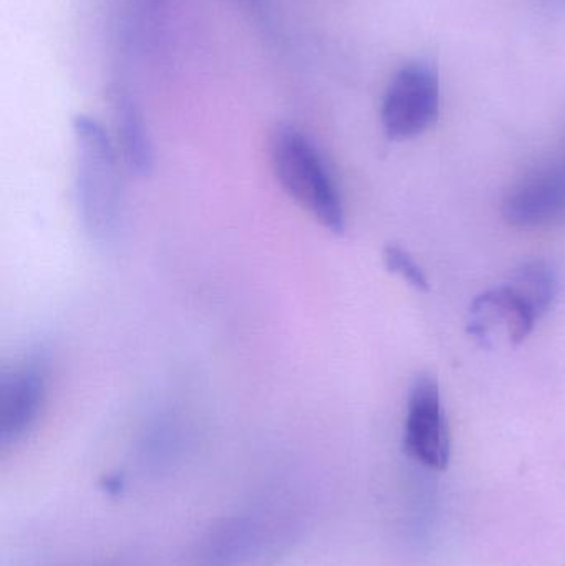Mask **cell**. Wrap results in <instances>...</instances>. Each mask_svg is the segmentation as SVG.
<instances>
[{
  "mask_svg": "<svg viewBox=\"0 0 565 566\" xmlns=\"http://www.w3.org/2000/svg\"><path fill=\"white\" fill-rule=\"evenodd\" d=\"M76 202L86 232L95 241H109L122 221V185L112 138L96 119H73Z\"/></svg>",
  "mask_w": 565,
  "mask_h": 566,
  "instance_id": "1",
  "label": "cell"
},
{
  "mask_svg": "<svg viewBox=\"0 0 565 566\" xmlns=\"http://www.w3.org/2000/svg\"><path fill=\"white\" fill-rule=\"evenodd\" d=\"M271 163L285 195L332 234H344L345 209L337 182L317 146L294 126L271 139Z\"/></svg>",
  "mask_w": 565,
  "mask_h": 566,
  "instance_id": "2",
  "label": "cell"
},
{
  "mask_svg": "<svg viewBox=\"0 0 565 566\" xmlns=\"http://www.w3.org/2000/svg\"><path fill=\"white\" fill-rule=\"evenodd\" d=\"M440 78L428 63L401 66L381 102V126L395 142L417 138L435 125L440 116Z\"/></svg>",
  "mask_w": 565,
  "mask_h": 566,
  "instance_id": "3",
  "label": "cell"
},
{
  "mask_svg": "<svg viewBox=\"0 0 565 566\" xmlns=\"http://www.w3.org/2000/svg\"><path fill=\"white\" fill-rule=\"evenodd\" d=\"M404 449L423 468L444 471L450 462L451 442L440 386L430 375L415 379L408 392Z\"/></svg>",
  "mask_w": 565,
  "mask_h": 566,
  "instance_id": "4",
  "label": "cell"
},
{
  "mask_svg": "<svg viewBox=\"0 0 565 566\" xmlns=\"http://www.w3.org/2000/svg\"><path fill=\"white\" fill-rule=\"evenodd\" d=\"M504 221L517 229L546 228L565 218V161L531 172L503 199Z\"/></svg>",
  "mask_w": 565,
  "mask_h": 566,
  "instance_id": "5",
  "label": "cell"
},
{
  "mask_svg": "<svg viewBox=\"0 0 565 566\" xmlns=\"http://www.w3.org/2000/svg\"><path fill=\"white\" fill-rule=\"evenodd\" d=\"M274 544V525L258 515H234L211 528L196 552V566H251Z\"/></svg>",
  "mask_w": 565,
  "mask_h": 566,
  "instance_id": "6",
  "label": "cell"
},
{
  "mask_svg": "<svg viewBox=\"0 0 565 566\" xmlns=\"http://www.w3.org/2000/svg\"><path fill=\"white\" fill-rule=\"evenodd\" d=\"M540 318L536 310L508 282L486 290L473 300L468 333L481 345L491 348L494 328L501 326L506 332L508 343L517 346L533 333Z\"/></svg>",
  "mask_w": 565,
  "mask_h": 566,
  "instance_id": "7",
  "label": "cell"
},
{
  "mask_svg": "<svg viewBox=\"0 0 565 566\" xmlns=\"http://www.w3.org/2000/svg\"><path fill=\"white\" fill-rule=\"evenodd\" d=\"M45 396L42 373L32 365L3 371L0 378V441H22L39 419Z\"/></svg>",
  "mask_w": 565,
  "mask_h": 566,
  "instance_id": "8",
  "label": "cell"
},
{
  "mask_svg": "<svg viewBox=\"0 0 565 566\" xmlns=\"http://www.w3.org/2000/svg\"><path fill=\"white\" fill-rule=\"evenodd\" d=\"M109 102L115 119L116 138L126 165L136 175H148L153 166L151 143L135 98L125 86L116 83L109 90Z\"/></svg>",
  "mask_w": 565,
  "mask_h": 566,
  "instance_id": "9",
  "label": "cell"
},
{
  "mask_svg": "<svg viewBox=\"0 0 565 566\" xmlns=\"http://www.w3.org/2000/svg\"><path fill=\"white\" fill-rule=\"evenodd\" d=\"M510 283L536 310L541 318L550 312L554 300H556L557 290H559L556 271L550 262L543 261V259L521 265L514 272Z\"/></svg>",
  "mask_w": 565,
  "mask_h": 566,
  "instance_id": "10",
  "label": "cell"
},
{
  "mask_svg": "<svg viewBox=\"0 0 565 566\" xmlns=\"http://www.w3.org/2000/svg\"><path fill=\"white\" fill-rule=\"evenodd\" d=\"M384 261L388 271L391 274L400 275L408 285L420 290V292H428L430 290V282H428L423 269L400 245H387L384 251Z\"/></svg>",
  "mask_w": 565,
  "mask_h": 566,
  "instance_id": "11",
  "label": "cell"
},
{
  "mask_svg": "<svg viewBox=\"0 0 565 566\" xmlns=\"http://www.w3.org/2000/svg\"><path fill=\"white\" fill-rule=\"evenodd\" d=\"M242 2L249 3V6H259L262 0H242Z\"/></svg>",
  "mask_w": 565,
  "mask_h": 566,
  "instance_id": "12",
  "label": "cell"
}]
</instances>
